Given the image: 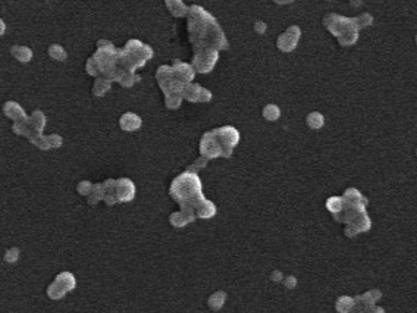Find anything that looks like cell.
<instances>
[{
    "label": "cell",
    "instance_id": "cell-5",
    "mask_svg": "<svg viewBox=\"0 0 417 313\" xmlns=\"http://www.w3.org/2000/svg\"><path fill=\"white\" fill-rule=\"evenodd\" d=\"M75 285H77L75 277L71 272H62L47 287V296L52 300H61L62 297H65L66 293L75 288Z\"/></svg>",
    "mask_w": 417,
    "mask_h": 313
},
{
    "label": "cell",
    "instance_id": "cell-3",
    "mask_svg": "<svg viewBox=\"0 0 417 313\" xmlns=\"http://www.w3.org/2000/svg\"><path fill=\"white\" fill-rule=\"evenodd\" d=\"M240 140V134L232 126H224L219 129H213L212 132L204 134L200 150L201 155L207 159H213L218 156H231L232 149Z\"/></svg>",
    "mask_w": 417,
    "mask_h": 313
},
{
    "label": "cell",
    "instance_id": "cell-16",
    "mask_svg": "<svg viewBox=\"0 0 417 313\" xmlns=\"http://www.w3.org/2000/svg\"><path fill=\"white\" fill-rule=\"evenodd\" d=\"M195 218H193L191 215L185 213V212H178V213H173L170 216V223L175 225V226H184L190 222H193Z\"/></svg>",
    "mask_w": 417,
    "mask_h": 313
},
{
    "label": "cell",
    "instance_id": "cell-8",
    "mask_svg": "<svg viewBox=\"0 0 417 313\" xmlns=\"http://www.w3.org/2000/svg\"><path fill=\"white\" fill-rule=\"evenodd\" d=\"M298 37H300V28H298V27H291V28H288L287 31L284 32V34L278 38V46H279V49L284 50V52H291V50L297 46Z\"/></svg>",
    "mask_w": 417,
    "mask_h": 313
},
{
    "label": "cell",
    "instance_id": "cell-20",
    "mask_svg": "<svg viewBox=\"0 0 417 313\" xmlns=\"http://www.w3.org/2000/svg\"><path fill=\"white\" fill-rule=\"evenodd\" d=\"M263 115H264V118H266V119H269V121H275V119H278V118H279L281 112H279V107H278V106H275V104H269V106H266V107H264Z\"/></svg>",
    "mask_w": 417,
    "mask_h": 313
},
{
    "label": "cell",
    "instance_id": "cell-25",
    "mask_svg": "<svg viewBox=\"0 0 417 313\" xmlns=\"http://www.w3.org/2000/svg\"><path fill=\"white\" fill-rule=\"evenodd\" d=\"M4 31H6V25H4V22H3V21L0 19V37H1L3 34H4Z\"/></svg>",
    "mask_w": 417,
    "mask_h": 313
},
{
    "label": "cell",
    "instance_id": "cell-10",
    "mask_svg": "<svg viewBox=\"0 0 417 313\" xmlns=\"http://www.w3.org/2000/svg\"><path fill=\"white\" fill-rule=\"evenodd\" d=\"M3 112L7 118L13 119L15 122H21V121L27 119V115H25L24 109L15 102H6L4 106H3Z\"/></svg>",
    "mask_w": 417,
    "mask_h": 313
},
{
    "label": "cell",
    "instance_id": "cell-26",
    "mask_svg": "<svg viewBox=\"0 0 417 313\" xmlns=\"http://www.w3.org/2000/svg\"><path fill=\"white\" fill-rule=\"evenodd\" d=\"M256 30H258V32H264V24L258 22L256 25Z\"/></svg>",
    "mask_w": 417,
    "mask_h": 313
},
{
    "label": "cell",
    "instance_id": "cell-21",
    "mask_svg": "<svg viewBox=\"0 0 417 313\" xmlns=\"http://www.w3.org/2000/svg\"><path fill=\"white\" fill-rule=\"evenodd\" d=\"M49 55H50L53 59H56V61H65V59H66V52H65L64 49H62L59 44H53V46H50V49H49Z\"/></svg>",
    "mask_w": 417,
    "mask_h": 313
},
{
    "label": "cell",
    "instance_id": "cell-18",
    "mask_svg": "<svg viewBox=\"0 0 417 313\" xmlns=\"http://www.w3.org/2000/svg\"><path fill=\"white\" fill-rule=\"evenodd\" d=\"M225 297H226V296H225V293H221V291L215 293V294L209 299V306H210L212 309H215V311L221 309V308H222V305H224Z\"/></svg>",
    "mask_w": 417,
    "mask_h": 313
},
{
    "label": "cell",
    "instance_id": "cell-24",
    "mask_svg": "<svg viewBox=\"0 0 417 313\" xmlns=\"http://www.w3.org/2000/svg\"><path fill=\"white\" fill-rule=\"evenodd\" d=\"M77 190H78V193H80L81 196H90V194H91V190H93V184H91L90 181H81V183L78 184Z\"/></svg>",
    "mask_w": 417,
    "mask_h": 313
},
{
    "label": "cell",
    "instance_id": "cell-9",
    "mask_svg": "<svg viewBox=\"0 0 417 313\" xmlns=\"http://www.w3.org/2000/svg\"><path fill=\"white\" fill-rule=\"evenodd\" d=\"M31 143L41 150H49V149H56V147L62 146V137H59L58 134L47 135V137L41 135L40 138L32 140Z\"/></svg>",
    "mask_w": 417,
    "mask_h": 313
},
{
    "label": "cell",
    "instance_id": "cell-12",
    "mask_svg": "<svg viewBox=\"0 0 417 313\" xmlns=\"http://www.w3.org/2000/svg\"><path fill=\"white\" fill-rule=\"evenodd\" d=\"M115 186H116L115 180H107L101 184V200H104L109 206L118 203L115 194Z\"/></svg>",
    "mask_w": 417,
    "mask_h": 313
},
{
    "label": "cell",
    "instance_id": "cell-1",
    "mask_svg": "<svg viewBox=\"0 0 417 313\" xmlns=\"http://www.w3.org/2000/svg\"><path fill=\"white\" fill-rule=\"evenodd\" d=\"M170 196L181 205L182 212L195 218H212L216 213V208L212 202L206 200L201 194L200 178L194 172H184L170 187Z\"/></svg>",
    "mask_w": 417,
    "mask_h": 313
},
{
    "label": "cell",
    "instance_id": "cell-22",
    "mask_svg": "<svg viewBox=\"0 0 417 313\" xmlns=\"http://www.w3.org/2000/svg\"><path fill=\"white\" fill-rule=\"evenodd\" d=\"M323 116H322L319 112H313V113H310L309 116H307V124H309V126H312V128H321L322 125H323Z\"/></svg>",
    "mask_w": 417,
    "mask_h": 313
},
{
    "label": "cell",
    "instance_id": "cell-2",
    "mask_svg": "<svg viewBox=\"0 0 417 313\" xmlns=\"http://www.w3.org/2000/svg\"><path fill=\"white\" fill-rule=\"evenodd\" d=\"M200 6H194L191 9V19L188 22L190 32H191V38L194 41V46H197L198 52L201 50H207V37H210V40L213 41L216 49H225L226 47V40L224 37V32L219 28V25L216 24V21L204 13V19L200 18Z\"/></svg>",
    "mask_w": 417,
    "mask_h": 313
},
{
    "label": "cell",
    "instance_id": "cell-6",
    "mask_svg": "<svg viewBox=\"0 0 417 313\" xmlns=\"http://www.w3.org/2000/svg\"><path fill=\"white\" fill-rule=\"evenodd\" d=\"M218 61V52L215 49H207L197 52L194 58V68L198 72H209L213 69L215 63Z\"/></svg>",
    "mask_w": 417,
    "mask_h": 313
},
{
    "label": "cell",
    "instance_id": "cell-4",
    "mask_svg": "<svg viewBox=\"0 0 417 313\" xmlns=\"http://www.w3.org/2000/svg\"><path fill=\"white\" fill-rule=\"evenodd\" d=\"M44 124H46V116L40 110H35L31 118H27L21 122H15L13 132L18 135H24L30 141H32V140L41 137V131L44 128Z\"/></svg>",
    "mask_w": 417,
    "mask_h": 313
},
{
    "label": "cell",
    "instance_id": "cell-14",
    "mask_svg": "<svg viewBox=\"0 0 417 313\" xmlns=\"http://www.w3.org/2000/svg\"><path fill=\"white\" fill-rule=\"evenodd\" d=\"M119 124H121V128L125 129V131H134V129H138L141 126V119L135 113L128 112L121 118Z\"/></svg>",
    "mask_w": 417,
    "mask_h": 313
},
{
    "label": "cell",
    "instance_id": "cell-15",
    "mask_svg": "<svg viewBox=\"0 0 417 313\" xmlns=\"http://www.w3.org/2000/svg\"><path fill=\"white\" fill-rule=\"evenodd\" d=\"M10 53L13 55L15 59H18L19 62L22 63L30 62L32 58L31 49L27 47V46H13V47L10 49Z\"/></svg>",
    "mask_w": 417,
    "mask_h": 313
},
{
    "label": "cell",
    "instance_id": "cell-13",
    "mask_svg": "<svg viewBox=\"0 0 417 313\" xmlns=\"http://www.w3.org/2000/svg\"><path fill=\"white\" fill-rule=\"evenodd\" d=\"M173 74H176V78L181 81V83H190L193 80L194 77V71L191 69L190 65H185V63H175V66L172 68Z\"/></svg>",
    "mask_w": 417,
    "mask_h": 313
},
{
    "label": "cell",
    "instance_id": "cell-17",
    "mask_svg": "<svg viewBox=\"0 0 417 313\" xmlns=\"http://www.w3.org/2000/svg\"><path fill=\"white\" fill-rule=\"evenodd\" d=\"M109 89H110V80H107V78H97L96 83H94L93 93L96 94V96H103Z\"/></svg>",
    "mask_w": 417,
    "mask_h": 313
},
{
    "label": "cell",
    "instance_id": "cell-7",
    "mask_svg": "<svg viewBox=\"0 0 417 313\" xmlns=\"http://www.w3.org/2000/svg\"><path fill=\"white\" fill-rule=\"evenodd\" d=\"M115 194H116V202H131L135 196V186L128 178H121L116 180L115 186Z\"/></svg>",
    "mask_w": 417,
    "mask_h": 313
},
{
    "label": "cell",
    "instance_id": "cell-27",
    "mask_svg": "<svg viewBox=\"0 0 417 313\" xmlns=\"http://www.w3.org/2000/svg\"><path fill=\"white\" fill-rule=\"evenodd\" d=\"M416 41H417V37H416Z\"/></svg>",
    "mask_w": 417,
    "mask_h": 313
},
{
    "label": "cell",
    "instance_id": "cell-11",
    "mask_svg": "<svg viewBox=\"0 0 417 313\" xmlns=\"http://www.w3.org/2000/svg\"><path fill=\"white\" fill-rule=\"evenodd\" d=\"M184 96L191 100V102H209L212 99V94L209 93L206 89L200 87V86H190V87H185V93Z\"/></svg>",
    "mask_w": 417,
    "mask_h": 313
},
{
    "label": "cell",
    "instance_id": "cell-19",
    "mask_svg": "<svg viewBox=\"0 0 417 313\" xmlns=\"http://www.w3.org/2000/svg\"><path fill=\"white\" fill-rule=\"evenodd\" d=\"M354 306V300L350 297H341L336 303V309L341 313H348Z\"/></svg>",
    "mask_w": 417,
    "mask_h": 313
},
{
    "label": "cell",
    "instance_id": "cell-23",
    "mask_svg": "<svg viewBox=\"0 0 417 313\" xmlns=\"http://www.w3.org/2000/svg\"><path fill=\"white\" fill-rule=\"evenodd\" d=\"M18 259H19V249H16V247H10L4 253V262H7V263H15Z\"/></svg>",
    "mask_w": 417,
    "mask_h": 313
}]
</instances>
